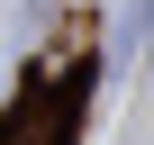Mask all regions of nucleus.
Listing matches in <instances>:
<instances>
[{
    "label": "nucleus",
    "mask_w": 154,
    "mask_h": 145,
    "mask_svg": "<svg viewBox=\"0 0 154 145\" xmlns=\"http://www.w3.org/2000/svg\"><path fill=\"white\" fill-rule=\"evenodd\" d=\"M63 127H72V109L54 100V109H36V118H27L18 136H0V145H63Z\"/></svg>",
    "instance_id": "obj_1"
}]
</instances>
